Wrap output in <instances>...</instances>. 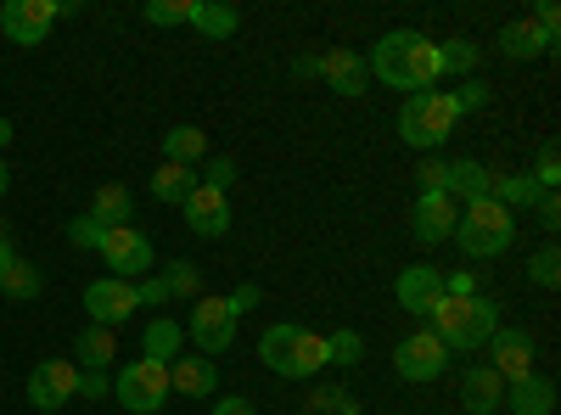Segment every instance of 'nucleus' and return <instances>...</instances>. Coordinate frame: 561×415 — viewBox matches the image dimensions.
<instances>
[{"instance_id":"f257e3e1","label":"nucleus","mask_w":561,"mask_h":415,"mask_svg":"<svg viewBox=\"0 0 561 415\" xmlns=\"http://www.w3.org/2000/svg\"><path fill=\"white\" fill-rule=\"evenodd\" d=\"M365 73H377L382 84L410 90V96H415V90H427V84L444 79V68H438V39L415 34V28H393V34L377 39V51H370Z\"/></svg>"},{"instance_id":"f03ea898","label":"nucleus","mask_w":561,"mask_h":415,"mask_svg":"<svg viewBox=\"0 0 561 415\" xmlns=\"http://www.w3.org/2000/svg\"><path fill=\"white\" fill-rule=\"evenodd\" d=\"M427 332L449 348V354H478L494 332H500V303L494 298H444L427 314Z\"/></svg>"},{"instance_id":"7ed1b4c3","label":"nucleus","mask_w":561,"mask_h":415,"mask_svg":"<svg viewBox=\"0 0 561 415\" xmlns=\"http://www.w3.org/2000/svg\"><path fill=\"white\" fill-rule=\"evenodd\" d=\"M455 124H460L455 90H415V96H404V107H399V135H404V147H415V152L444 147L455 135Z\"/></svg>"},{"instance_id":"20e7f679","label":"nucleus","mask_w":561,"mask_h":415,"mask_svg":"<svg viewBox=\"0 0 561 415\" xmlns=\"http://www.w3.org/2000/svg\"><path fill=\"white\" fill-rule=\"evenodd\" d=\"M259 359L270 365L275 377H287V382H309L325 371V337L320 332H304V326H270L259 337Z\"/></svg>"},{"instance_id":"39448f33","label":"nucleus","mask_w":561,"mask_h":415,"mask_svg":"<svg viewBox=\"0 0 561 415\" xmlns=\"http://www.w3.org/2000/svg\"><path fill=\"white\" fill-rule=\"evenodd\" d=\"M449 242H455L466 258H500L511 242H517V214L500 208L494 197H478V203L460 208V224H455Z\"/></svg>"},{"instance_id":"423d86ee","label":"nucleus","mask_w":561,"mask_h":415,"mask_svg":"<svg viewBox=\"0 0 561 415\" xmlns=\"http://www.w3.org/2000/svg\"><path fill=\"white\" fill-rule=\"evenodd\" d=\"M113 393L129 415H158V404L169 399V365L158 359H129L124 371L113 377Z\"/></svg>"},{"instance_id":"0eeeda50","label":"nucleus","mask_w":561,"mask_h":415,"mask_svg":"<svg viewBox=\"0 0 561 415\" xmlns=\"http://www.w3.org/2000/svg\"><path fill=\"white\" fill-rule=\"evenodd\" d=\"M237 320L242 314H237V303H230V298H197L192 303V320H185L180 332L197 343V354L214 359V354H225L230 343H237Z\"/></svg>"},{"instance_id":"6e6552de","label":"nucleus","mask_w":561,"mask_h":415,"mask_svg":"<svg viewBox=\"0 0 561 415\" xmlns=\"http://www.w3.org/2000/svg\"><path fill=\"white\" fill-rule=\"evenodd\" d=\"M62 12H73L68 0H7V7H0V34L12 45H39Z\"/></svg>"},{"instance_id":"1a4fd4ad","label":"nucleus","mask_w":561,"mask_h":415,"mask_svg":"<svg viewBox=\"0 0 561 415\" xmlns=\"http://www.w3.org/2000/svg\"><path fill=\"white\" fill-rule=\"evenodd\" d=\"M84 314H90V326H124L129 314H140V292L135 281H118V275H102V281H90L84 287Z\"/></svg>"},{"instance_id":"9d476101","label":"nucleus","mask_w":561,"mask_h":415,"mask_svg":"<svg viewBox=\"0 0 561 415\" xmlns=\"http://www.w3.org/2000/svg\"><path fill=\"white\" fill-rule=\"evenodd\" d=\"M444 365H449V348L421 326V332H410L399 348H393V371L404 377V382H438L444 377Z\"/></svg>"},{"instance_id":"9b49d317","label":"nucleus","mask_w":561,"mask_h":415,"mask_svg":"<svg viewBox=\"0 0 561 415\" xmlns=\"http://www.w3.org/2000/svg\"><path fill=\"white\" fill-rule=\"evenodd\" d=\"M73 393H79V365L73 359H39L28 371V404L45 410V415L73 404Z\"/></svg>"},{"instance_id":"f8f14e48","label":"nucleus","mask_w":561,"mask_h":415,"mask_svg":"<svg viewBox=\"0 0 561 415\" xmlns=\"http://www.w3.org/2000/svg\"><path fill=\"white\" fill-rule=\"evenodd\" d=\"M455 224H460V208H455L449 192H421V197H415V208H410V237H415L421 247L449 242Z\"/></svg>"},{"instance_id":"ddd939ff","label":"nucleus","mask_w":561,"mask_h":415,"mask_svg":"<svg viewBox=\"0 0 561 415\" xmlns=\"http://www.w3.org/2000/svg\"><path fill=\"white\" fill-rule=\"evenodd\" d=\"M96 253L107 258V269L118 275V281H140V275L152 269V242L140 237L135 224H118V230H107Z\"/></svg>"},{"instance_id":"4468645a","label":"nucleus","mask_w":561,"mask_h":415,"mask_svg":"<svg viewBox=\"0 0 561 415\" xmlns=\"http://www.w3.org/2000/svg\"><path fill=\"white\" fill-rule=\"evenodd\" d=\"M135 292H140V309H163L169 298H203V269L192 258H174L152 281H135Z\"/></svg>"},{"instance_id":"2eb2a0df","label":"nucleus","mask_w":561,"mask_h":415,"mask_svg":"<svg viewBox=\"0 0 561 415\" xmlns=\"http://www.w3.org/2000/svg\"><path fill=\"white\" fill-rule=\"evenodd\" d=\"M393 298H399L404 314H421V320H427V314L444 303V269H433V264H410V269H399Z\"/></svg>"},{"instance_id":"dca6fc26","label":"nucleus","mask_w":561,"mask_h":415,"mask_svg":"<svg viewBox=\"0 0 561 415\" xmlns=\"http://www.w3.org/2000/svg\"><path fill=\"white\" fill-rule=\"evenodd\" d=\"M489 365L500 371V382H523V377H534V337L517 332V326H500V332L489 337Z\"/></svg>"},{"instance_id":"f3484780","label":"nucleus","mask_w":561,"mask_h":415,"mask_svg":"<svg viewBox=\"0 0 561 415\" xmlns=\"http://www.w3.org/2000/svg\"><path fill=\"white\" fill-rule=\"evenodd\" d=\"M180 208H185V224H192V237H203V242H219L225 230H230V197L214 192V186H203V180H197V192L185 197Z\"/></svg>"},{"instance_id":"a211bd4d","label":"nucleus","mask_w":561,"mask_h":415,"mask_svg":"<svg viewBox=\"0 0 561 415\" xmlns=\"http://www.w3.org/2000/svg\"><path fill=\"white\" fill-rule=\"evenodd\" d=\"M460 404L472 410V415H494V410L505 404V382H500V371H494L489 359L466 365V377H460Z\"/></svg>"},{"instance_id":"6ab92c4d","label":"nucleus","mask_w":561,"mask_h":415,"mask_svg":"<svg viewBox=\"0 0 561 415\" xmlns=\"http://www.w3.org/2000/svg\"><path fill=\"white\" fill-rule=\"evenodd\" d=\"M169 388L185 393V399H214V388H219V365H214L208 354L174 359V365H169Z\"/></svg>"},{"instance_id":"aec40b11","label":"nucleus","mask_w":561,"mask_h":415,"mask_svg":"<svg viewBox=\"0 0 561 415\" xmlns=\"http://www.w3.org/2000/svg\"><path fill=\"white\" fill-rule=\"evenodd\" d=\"M314 79H325L337 96H365V57H354V51H325V57H314Z\"/></svg>"},{"instance_id":"412c9836","label":"nucleus","mask_w":561,"mask_h":415,"mask_svg":"<svg viewBox=\"0 0 561 415\" xmlns=\"http://www.w3.org/2000/svg\"><path fill=\"white\" fill-rule=\"evenodd\" d=\"M505 410L511 415H550L556 410V382L550 377H523V382H505Z\"/></svg>"},{"instance_id":"4be33fe9","label":"nucleus","mask_w":561,"mask_h":415,"mask_svg":"<svg viewBox=\"0 0 561 415\" xmlns=\"http://www.w3.org/2000/svg\"><path fill=\"white\" fill-rule=\"evenodd\" d=\"M500 51H505L511 62H523V57H550V51H556V39H550L539 23L517 18V23H505V28H500Z\"/></svg>"},{"instance_id":"5701e85b","label":"nucleus","mask_w":561,"mask_h":415,"mask_svg":"<svg viewBox=\"0 0 561 415\" xmlns=\"http://www.w3.org/2000/svg\"><path fill=\"white\" fill-rule=\"evenodd\" d=\"M489 186H494V169H483L478 158H455V163H449V174H444V192H449V197H460V203L489 197Z\"/></svg>"},{"instance_id":"b1692460","label":"nucleus","mask_w":561,"mask_h":415,"mask_svg":"<svg viewBox=\"0 0 561 415\" xmlns=\"http://www.w3.org/2000/svg\"><path fill=\"white\" fill-rule=\"evenodd\" d=\"M180 343H185V332L174 326V320H169V314H152V320H147V337H140V359L174 365V359H180Z\"/></svg>"},{"instance_id":"393cba45","label":"nucleus","mask_w":561,"mask_h":415,"mask_svg":"<svg viewBox=\"0 0 561 415\" xmlns=\"http://www.w3.org/2000/svg\"><path fill=\"white\" fill-rule=\"evenodd\" d=\"M129 214H135V197H129V186H96V197H90V219H96L102 230H118V224H129Z\"/></svg>"},{"instance_id":"a878e982","label":"nucleus","mask_w":561,"mask_h":415,"mask_svg":"<svg viewBox=\"0 0 561 415\" xmlns=\"http://www.w3.org/2000/svg\"><path fill=\"white\" fill-rule=\"evenodd\" d=\"M73 354H79V371H107V365L118 359V343H113L107 326H84L79 343H73Z\"/></svg>"},{"instance_id":"bb28decb","label":"nucleus","mask_w":561,"mask_h":415,"mask_svg":"<svg viewBox=\"0 0 561 415\" xmlns=\"http://www.w3.org/2000/svg\"><path fill=\"white\" fill-rule=\"evenodd\" d=\"M197 192V169L192 163H163L158 174H152V197L158 203H185Z\"/></svg>"},{"instance_id":"cd10ccee","label":"nucleus","mask_w":561,"mask_h":415,"mask_svg":"<svg viewBox=\"0 0 561 415\" xmlns=\"http://www.w3.org/2000/svg\"><path fill=\"white\" fill-rule=\"evenodd\" d=\"M192 28L208 34V39H230V34L242 28V12L237 7H219V0H214V7H208V0H197V7H192Z\"/></svg>"},{"instance_id":"c85d7f7f","label":"nucleus","mask_w":561,"mask_h":415,"mask_svg":"<svg viewBox=\"0 0 561 415\" xmlns=\"http://www.w3.org/2000/svg\"><path fill=\"white\" fill-rule=\"evenodd\" d=\"M203 152H208V135L197 124H174L163 135V163H197Z\"/></svg>"},{"instance_id":"c756f323","label":"nucleus","mask_w":561,"mask_h":415,"mask_svg":"<svg viewBox=\"0 0 561 415\" xmlns=\"http://www.w3.org/2000/svg\"><path fill=\"white\" fill-rule=\"evenodd\" d=\"M39 287H45V275H39L28 258H12L7 269H0V292H7V298H18V303L39 298Z\"/></svg>"},{"instance_id":"7c9ffc66","label":"nucleus","mask_w":561,"mask_h":415,"mask_svg":"<svg viewBox=\"0 0 561 415\" xmlns=\"http://www.w3.org/2000/svg\"><path fill=\"white\" fill-rule=\"evenodd\" d=\"M489 197H494L500 208H534V203H539V186H534L528 174H494Z\"/></svg>"},{"instance_id":"2f4dec72","label":"nucleus","mask_w":561,"mask_h":415,"mask_svg":"<svg viewBox=\"0 0 561 415\" xmlns=\"http://www.w3.org/2000/svg\"><path fill=\"white\" fill-rule=\"evenodd\" d=\"M365 359V337L359 332H332V337H325V365H343V371H354V365Z\"/></svg>"},{"instance_id":"473e14b6","label":"nucleus","mask_w":561,"mask_h":415,"mask_svg":"<svg viewBox=\"0 0 561 415\" xmlns=\"http://www.w3.org/2000/svg\"><path fill=\"white\" fill-rule=\"evenodd\" d=\"M438 68L444 73H472L478 68V39H444L438 45Z\"/></svg>"},{"instance_id":"72a5a7b5","label":"nucleus","mask_w":561,"mask_h":415,"mask_svg":"<svg viewBox=\"0 0 561 415\" xmlns=\"http://www.w3.org/2000/svg\"><path fill=\"white\" fill-rule=\"evenodd\" d=\"M309 410L314 415H359V399L348 388H314L309 393Z\"/></svg>"},{"instance_id":"f704fd0d","label":"nucleus","mask_w":561,"mask_h":415,"mask_svg":"<svg viewBox=\"0 0 561 415\" xmlns=\"http://www.w3.org/2000/svg\"><path fill=\"white\" fill-rule=\"evenodd\" d=\"M192 7L197 0H147V23H158V28H180V23H192Z\"/></svg>"},{"instance_id":"c9c22d12","label":"nucleus","mask_w":561,"mask_h":415,"mask_svg":"<svg viewBox=\"0 0 561 415\" xmlns=\"http://www.w3.org/2000/svg\"><path fill=\"white\" fill-rule=\"evenodd\" d=\"M528 180H534L539 192H556V186H561V152H556V141H545V147H539V163H534V174H528Z\"/></svg>"},{"instance_id":"e433bc0d","label":"nucleus","mask_w":561,"mask_h":415,"mask_svg":"<svg viewBox=\"0 0 561 415\" xmlns=\"http://www.w3.org/2000/svg\"><path fill=\"white\" fill-rule=\"evenodd\" d=\"M528 275H534V287H556V281H561V253H556V242H545V247L528 258Z\"/></svg>"},{"instance_id":"4c0bfd02","label":"nucleus","mask_w":561,"mask_h":415,"mask_svg":"<svg viewBox=\"0 0 561 415\" xmlns=\"http://www.w3.org/2000/svg\"><path fill=\"white\" fill-rule=\"evenodd\" d=\"M102 237H107V230L90 219V214H79V219L68 224V242H73V247H102Z\"/></svg>"},{"instance_id":"58836bf2","label":"nucleus","mask_w":561,"mask_h":415,"mask_svg":"<svg viewBox=\"0 0 561 415\" xmlns=\"http://www.w3.org/2000/svg\"><path fill=\"white\" fill-rule=\"evenodd\" d=\"M455 102H460V118H466V113H478V107H489V84H478V79H466V84L455 90Z\"/></svg>"},{"instance_id":"ea45409f","label":"nucleus","mask_w":561,"mask_h":415,"mask_svg":"<svg viewBox=\"0 0 561 415\" xmlns=\"http://www.w3.org/2000/svg\"><path fill=\"white\" fill-rule=\"evenodd\" d=\"M444 174H449V163L444 158H427L415 169V180H421V192H444Z\"/></svg>"},{"instance_id":"a19ab883","label":"nucleus","mask_w":561,"mask_h":415,"mask_svg":"<svg viewBox=\"0 0 561 415\" xmlns=\"http://www.w3.org/2000/svg\"><path fill=\"white\" fill-rule=\"evenodd\" d=\"M534 208H539V224H545V230H561V197H556V192H539Z\"/></svg>"},{"instance_id":"79ce46f5","label":"nucleus","mask_w":561,"mask_h":415,"mask_svg":"<svg viewBox=\"0 0 561 415\" xmlns=\"http://www.w3.org/2000/svg\"><path fill=\"white\" fill-rule=\"evenodd\" d=\"M79 393H84V399H102V393H113L107 371H79Z\"/></svg>"},{"instance_id":"37998d69","label":"nucleus","mask_w":561,"mask_h":415,"mask_svg":"<svg viewBox=\"0 0 561 415\" xmlns=\"http://www.w3.org/2000/svg\"><path fill=\"white\" fill-rule=\"evenodd\" d=\"M208 415H259V410H253V399H237V393H230V399H214Z\"/></svg>"},{"instance_id":"c03bdc74","label":"nucleus","mask_w":561,"mask_h":415,"mask_svg":"<svg viewBox=\"0 0 561 415\" xmlns=\"http://www.w3.org/2000/svg\"><path fill=\"white\" fill-rule=\"evenodd\" d=\"M230 174H237V163H230V158H214V169L203 174V186H214V192H225V186H230Z\"/></svg>"},{"instance_id":"a18cd8bd","label":"nucleus","mask_w":561,"mask_h":415,"mask_svg":"<svg viewBox=\"0 0 561 415\" xmlns=\"http://www.w3.org/2000/svg\"><path fill=\"white\" fill-rule=\"evenodd\" d=\"M534 23L556 39V23H561V12H556V0H539V7H534Z\"/></svg>"},{"instance_id":"49530a36","label":"nucleus","mask_w":561,"mask_h":415,"mask_svg":"<svg viewBox=\"0 0 561 415\" xmlns=\"http://www.w3.org/2000/svg\"><path fill=\"white\" fill-rule=\"evenodd\" d=\"M230 303H237V314H248L259 303V287H242V292H230Z\"/></svg>"},{"instance_id":"de8ad7c7","label":"nucleus","mask_w":561,"mask_h":415,"mask_svg":"<svg viewBox=\"0 0 561 415\" xmlns=\"http://www.w3.org/2000/svg\"><path fill=\"white\" fill-rule=\"evenodd\" d=\"M12 258H18V247H12V242H0V269H7Z\"/></svg>"},{"instance_id":"09e8293b","label":"nucleus","mask_w":561,"mask_h":415,"mask_svg":"<svg viewBox=\"0 0 561 415\" xmlns=\"http://www.w3.org/2000/svg\"><path fill=\"white\" fill-rule=\"evenodd\" d=\"M7 141H12V118H0V152H7Z\"/></svg>"},{"instance_id":"8fccbe9b","label":"nucleus","mask_w":561,"mask_h":415,"mask_svg":"<svg viewBox=\"0 0 561 415\" xmlns=\"http://www.w3.org/2000/svg\"><path fill=\"white\" fill-rule=\"evenodd\" d=\"M7 192H12V169H7V163H0V197H7Z\"/></svg>"},{"instance_id":"3c124183","label":"nucleus","mask_w":561,"mask_h":415,"mask_svg":"<svg viewBox=\"0 0 561 415\" xmlns=\"http://www.w3.org/2000/svg\"><path fill=\"white\" fill-rule=\"evenodd\" d=\"M0 242H12V224L7 219H0Z\"/></svg>"}]
</instances>
